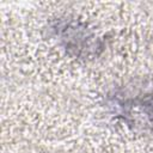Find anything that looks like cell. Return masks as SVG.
<instances>
[{"label": "cell", "instance_id": "obj_1", "mask_svg": "<svg viewBox=\"0 0 153 153\" xmlns=\"http://www.w3.org/2000/svg\"><path fill=\"white\" fill-rule=\"evenodd\" d=\"M105 105L115 118L133 128L153 131V75L114 90Z\"/></svg>", "mask_w": 153, "mask_h": 153}, {"label": "cell", "instance_id": "obj_2", "mask_svg": "<svg viewBox=\"0 0 153 153\" xmlns=\"http://www.w3.org/2000/svg\"><path fill=\"white\" fill-rule=\"evenodd\" d=\"M48 36L72 57L92 60L105 48L104 37L86 22L74 17L54 19L48 26Z\"/></svg>", "mask_w": 153, "mask_h": 153}]
</instances>
